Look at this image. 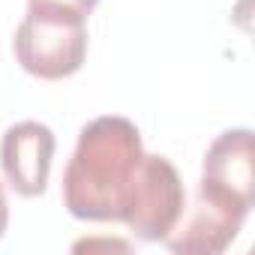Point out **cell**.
Listing matches in <instances>:
<instances>
[{
    "instance_id": "6da1fadb",
    "label": "cell",
    "mask_w": 255,
    "mask_h": 255,
    "mask_svg": "<svg viewBox=\"0 0 255 255\" xmlns=\"http://www.w3.org/2000/svg\"><path fill=\"white\" fill-rule=\"evenodd\" d=\"M144 147L132 120H90L63 171V204L75 219L126 222L144 177Z\"/></svg>"
},
{
    "instance_id": "7a4b0ae2",
    "label": "cell",
    "mask_w": 255,
    "mask_h": 255,
    "mask_svg": "<svg viewBox=\"0 0 255 255\" xmlns=\"http://www.w3.org/2000/svg\"><path fill=\"white\" fill-rule=\"evenodd\" d=\"M87 18L51 9V6H27V15L21 18L12 51L24 72L57 81L81 69L87 57Z\"/></svg>"
},
{
    "instance_id": "3957f363",
    "label": "cell",
    "mask_w": 255,
    "mask_h": 255,
    "mask_svg": "<svg viewBox=\"0 0 255 255\" xmlns=\"http://www.w3.org/2000/svg\"><path fill=\"white\" fill-rule=\"evenodd\" d=\"M246 216L249 210L243 204L228 201L198 183L192 204H183L174 231L162 243L183 255H219L234 243Z\"/></svg>"
},
{
    "instance_id": "277c9868",
    "label": "cell",
    "mask_w": 255,
    "mask_h": 255,
    "mask_svg": "<svg viewBox=\"0 0 255 255\" xmlns=\"http://www.w3.org/2000/svg\"><path fill=\"white\" fill-rule=\"evenodd\" d=\"M183 204H186V189L177 168L165 156L147 153L138 195L123 225H129V231L141 240H165L174 231Z\"/></svg>"
},
{
    "instance_id": "5b68a950",
    "label": "cell",
    "mask_w": 255,
    "mask_h": 255,
    "mask_svg": "<svg viewBox=\"0 0 255 255\" xmlns=\"http://www.w3.org/2000/svg\"><path fill=\"white\" fill-rule=\"evenodd\" d=\"M54 132L39 120H21L3 132L0 141V165L9 186L24 195L36 198L48 186L51 159H54Z\"/></svg>"
},
{
    "instance_id": "8992f818",
    "label": "cell",
    "mask_w": 255,
    "mask_h": 255,
    "mask_svg": "<svg viewBox=\"0 0 255 255\" xmlns=\"http://www.w3.org/2000/svg\"><path fill=\"white\" fill-rule=\"evenodd\" d=\"M204 189L243 204L252 210L255 201V159H252V132L228 129L204 153L201 180Z\"/></svg>"
},
{
    "instance_id": "52a82bcc",
    "label": "cell",
    "mask_w": 255,
    "mask_h": 255,
    "mask_svg": "<svg viewBox=\"0 0 255 255\" xmlns=\"http://www.w3.org/2000/svg\"><path fill=\"white\" fill-rule=\"evenodd\" d=\"M99 0H27V6H51V9H66V12H75L81 18H87L93 9H96Z\"/></svg>"
},
{
    "instance_id": "ba28073f",
    "label": "cell",
    "mask_w": 255,
    "mask_h": 255,
    "mask_svg": "<svg viewBox=\"0 0 255 255\" xmlns=\"http://www.w3.org/2000/svg\"><path fill=\"white\" fill-rule=\"evenodd\" d=\"M9 225V204H6V192H3V183H0V237H3Z\"/></svg>"
}]
</instances>
